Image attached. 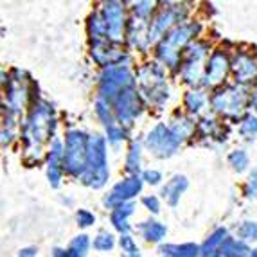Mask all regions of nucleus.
<instances>
[{"instance_id": "obj_4", "label": "nucleus", "mask_w": 257, "mask_h": 257, "mask_svg": "<svg viewBox=\"0 0 257 257\" xmlns=\"http://www.w3.org/2000/svg\"><path fill=\"white\" fill-rule=\"evenodd\" d=\"M250 184H252V185H253V189H255V191H257V171L253 173V176H252V178H250Z\"/></svg>"}, {"instance_id": "obj_2", "label": "nucleus", "mask_w": 257, "mask_h": 257, "mask_svg": "<svg viewBox=\"0 0 257 257\" xmlns=\"http://www.w3.org/2000/svg\"><path fill=\"white\" fill-rule=\"evenodd\" d=\"M144 203H146V205H150V207H153L155 212L159 210V205H157V200H155V198H146V200H144Z\"/></svg>"}, {"instance_id": "obj_3", "label": "nucleus", "mask_w": 257, "mask_h": 257, "mask_svg": "<svg viewBox=\"0 0 257 257\" xmlns=\"http://www.w3.org/2000/svg\"><path fill=\"white\" fill-rule=\"evenodd\" d=\"M146 178H150L148 182H153V184H157L160 176H159V173H151V171H150V173H146Z\"/></svg>"}, {"instance_id": "obj_1", "label": "nucleus", "mask_w": 257, "mask_h": 257, "mask_svg": "<svg viewBox=\"0 0 257 257\" xmlns=\"http://www.w3.org/2000/svg\"><path fill=\"white\" fill-rule=\"evenodd\" d=\"M77 219L81 221L83 227H86V225H90V223L94 221V216L88 214V212H85V210H83V212H79V216H77Z\"/></svg>"}]
</instances>
